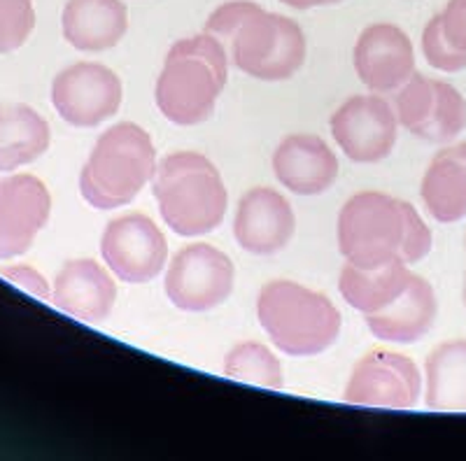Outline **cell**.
I'll return each mask as SVG.
<instances>
[{
	"label": "cell",
	"instance_id": "8992f818",
	"mask_svg": "<svg viewBox=\"0 0 466 461\" xmlns=\"http://www.w3.org/2000/svg\"><path fill=\"white\" fill-rule=\"evenodd\" d=\"M261 329L287 356L322 355L343 326L339 307L324 294L294 280H270L257 296Z\"/></svg>",
	"mask_w": 466,
	"mask_h": 461
},
{
	"label": "cell",
	"instance_id": "6da1fadb",
	"mask_svg": "<svg viewBox=\"0 0 466 461\" xmlns=\"http://www.w3.org/2000/svg\"><path fill=\"white\" fill-rule=\"evenodd\" d=\"M340 255L360 268H378L390 261L418 264L431 252V231L408 201L382 191H360L339 215Z\"/></svg>",
	"mask_w": 466,
	"mask_h": 461
},
{
	"label": "cell",
	"instance_id": "2e32d148",
	"mask_svg": "<svg viewBox=\"0 0 466 461\" xmlns=\"http://www.w3.org/2000/svg\"><path fill=\"white\" fill-rule=\"evenodd\" d=\"M52 301L58 310L85 324H101L116 303V285L94 259H73L54 280Z\"/></svg>",
	"mask_w": 466,
	"mask_h": 461
},
{
	"label": "cell",
	"instance_id": "603a6c76",
	"mask_svg": "<svg viewBox=\"0 0 466 461\" xmlns=\"http://www.w3.org/2000/svg\"><path fill=\"white\" fill-rule=\"evenodd\" d=\"M224 376L264 389H282L280 359L255 340H245L228 350L224 356Z\"/></svg>",
	"mask_w": 466,
	"mask_h": 461
},
{
	"label": "cell",
	"instance_id": "4fadbf2b",
	"mask_svg": "<svg viewBox=\"0 0 466 461\" xmlns=\"http://www.w3.org/2000/svg\"><path fill=\"white\" fill-rule=\"evenodd\" d=\"M352 64L361 85L373 94H390L415 73V49L406 31L394 24H371L357 37Z\"/></svg>",
	"mask_w": 466,
	"mask_h": 461
},
{
	"label": "cell",
	"instance_id": "8fae6325",
	"mask_svg": "<svg viewBox=\"0 0 466 461\" xmlns=\"http://www.w3.org/2000/svg\"><path fill=\"white\" fill-rule=\"evenodd\" d=\"M331 135L355 164H378L392 154L399 119L382 95H350L331 117Z\"/></svg>",
	"mask_w": 466,
	"mask_h": 461
},
{
	"label": "cell",
	"instance_id": "f546056e",
	"mask_svg": "<svg viewBox=\"0 0 466 461\" xmlns=\"http://www.w3.org/2000/svg\"><path fill=\"white\" fill-rule=\"evenodd\" d=\"M464 303H466V285H464Z\"/></svg>",
	"mask_w": 466,
	"mask_h": 461
},
{
	"label": "cell",
	"instance_id": "d4e9b609",
	"mask_svg": "<svg viewBox=\"0 0 466 461\" xmlns=\"http://www.w3.org/2000/svg\"><path fill=\"white\" fill-rule=\"evenodd\" d=\"M35 28L33 0H0V54L24 47Z\"/></svg>",
	"mask_w": 466,
	"mask_h": 461
},
{
	"label": "cell",
	"instance_id": "ba28073f",
	"mask_svg": "<svg viewBox=\"0 0 466 461\" xmlns=\"http://www.w3.org/2000/svg\"><path fill=\"white\" fill-rule=\"evenodd\" d=\"M422 394V376L410 356L392 350H373L355 364L343 398L366 408L410 410Z\"/></svg>",
	"mask_w": 466,
	"mask_h": 461
},
{
	"label": "cell",
	"instance_id": "9a60e30c",
	"mask_svg": "<svg viewBox=\"0 0 466 461\" xmlns=\"http://www.w3.org/2000/svg\"><path fill=\"white\" fill-rule=\"evenodd\" d=\"M278 182L299 196H319L339 180V159L313 133H291L273 152Z\"/></svg>",
	"mask_w": 466,
	"mask_h": 461
},
{
	"label": "cell",
	"instance_id": "277c9868",
	"mask_svg": "<svg viewBox=\"0 0 466 461\" xmlns=\"http://www.w3.org/2000/svg\"><path fill=\"white\" fill-rule=\"evenodd\" d=\"M152 194L173 234L194 238L222 226L228 194L218 165L198 152H173L157 165Z\"/></svg>",
	"mask_w": 466,
	"mask_h": 461
},
{
	"label": "cell",
	"instance_id": "ac0fdd59",
	"mask_svg": "<svg viewBox=\"0 0 466 461\" xmlns=\"http://www.w3.org/2000/svg\"><path fill=\"white\" fill-rule=\"evenodd\" d=\"M66 43L80 52H106L122 43L128 10L122 0H68L61 15Z\"/></svg>",
	"mask_w": 466,
	"mask_h": 461
},
{
	"label": "cell",
	"instance_id": "e0dca14e",
	"mask_svg": "<svg viewBox=\"0 0 466 461\" xmlns=\"http://www.w3.org/2000/svg\"><path fill=\"white\" fill-rule=\"evenodd\" d=\"M439 317V301L434 286L422 276H410L401 296L380 310L366 315V324L376 338L385 343L413 345L430 334Z\"/></svg>",
	"mask_w": 466,
	"mask_h": 461
},
{
	"label": "cell",
	"instance_id": "ffe728a7",
	"mask_svg": "<svg viewBox=\"0 0 466 461\" xmlns=\"http://www.w3.org/2000/svg\"><path fill=\"white\" fill-rule=\"evenodd\" d=\"M52 131L40 112L24 103L0 105V173L33 164L49 149Z\"/></svg>",
	"mask_w": 466,
	"mask_h": 461
},
{
	"label": "cell",
	"instance_id": "484cf974",
	"mask_svg": "<svg viewBox=\"0 0 466 461\" xmlns=\"http://www.w3.org/2000/svg\"><path fill=\"white\" fill-rule=\"evenodd\" d=\"M422 54L431 68L441 73H460L466 68V52L457 49L443 31L441 15H434L422 31Z\"/></svg>",
	"mask_w": 466,
	"mask_h": 461
},
{
	"label": "cell",
	"instance_id": "30bf717a",
	"mask_svg": "<svg viewBox=\"0 0 466 461\" xmlns=\"http://www.w3.org/2000/svg\"><path fill=\"white\" fill-rule=\"evenodd\" d=\"M101 255L122 282L147 285L168 264V240L147 215H122L103 231Z\"/></svg>",
	"mask_w": 466,
	"mask_h": 461
},
{
	"label": "cell",
	"instance_id": "52a82bcc",
	"mask_svg": "<svg viewBox=\"0 0 466 461\" xmlns=\"http://www.w3.org/2000/svg\"><path fill=\"white\" fill-rule=\"evenodd\" d=\"M236 268L228 255L208 243L182 247L166 271V296L185 313H208L228 301Z\"/></svg>",
	"mask_w": 466,
	"mask_h": 461
},
{
	"label": "cell",
	"instance_id": "9c48e42d",
	"mask_svg": "<svg viewBox=\"0 0 466 461\" xmlns=\"http://www.w3.org/2000/svg\"><path fill=\"white\" fill-rule=\"evenodd\" d=\"M124 86L119 75L103 64L80 61L54 77L52 103L64 122L77 128H94L119 112Z\"/></svg>",
	"mask_w": 466,
	"mask_h": 461
},
{
	"label": "cell",
	"instance_id": "d6986e66",
	"mask_svg": "<svg viewBox=\"0 0 466 461\" xmlns=\"http://www.w3.org/2000/svg\"><path fill=\"white\" fill-rule=\"evenodd\" d=\"M420 196L439 224H455L466 217V143L436 154L424 170Z\"/></svg>",
	"mask_w": 466,
	"mask_h": 461
},
{
	"label": "cell",
	"instance_id": "f1b7e54d",
	"mask_svg": "<svg viewBox=\"0 0 466 461\" xmlns=\"http://www.w3.org/2000/svg\"><path fill=\"white\" fill-rule=\"evenodd\" d=\"M287 7H294V10H313V7H324V5H336V3H343V0H280Z\"/></svg>",
	"mask_w": 466,
	"mask_h": 461
},
{
	"label": "cell",
	"instance_id": "5bb4252c",
	"mask_svg": "<svg viewBox=\"0 0 466 461\" xmlns=\"http://www.w3.org/2000/svg\"><path fill=\"white\" fill-rule=\"evenodd\" d=\"M294 228L297 217L289 201L270 186H255L243 194L233 217L236 243L257 256L282 252L289 245Z\"/></svg>",
	"mask_w": 466,
	"mask_h": 461
},
{
	"label": "cell",
	"instance_id": "7c38bea8",
	"mask_svg": "<svg viewBox=\"0 0 466 461\" xmlns=\"http://www.w3.org/2000/svg\"><path fill=\"white\" fill-rule=\"evenodd\" d=\"M52 196L35 175L0 180V261L16 259L31 249L35 236L47 226Z\"/></svg>",
	"mask_w": 466,
	"mask_h": 461
},
{
	"label": "cell",
	"instance_id": "5b68a950",
	"mask_svg": "<svg viewBox=\"0 0 466 461\" xmlns=\"http://www.w3.org/2000/svg\"><path fill=\"white\" fill-rule=\"evenodd\" d=\"M157 149L143 126L119 122L101 133L80 173V194L96 210L124 207L157 173Z\"/></svg>",
	"mask_w": 466,
	"mask_h": 461
},
{
	"label": "cell",
	"instance_id": "44dd1931",
	"mask_svg": "<svg viewBox=\"0 0 466 461\" xmlns=\"http://www.w3.org/2000/svg\"><path fill=\"white\" fill-rule=\"evenodd\" d=\"M410 276L413 273L408 271V264L401 261H390L378 268L345 264L339 277V292L350 307L364 315H373L401 296Z\"/></svg>",
	"mask_w": 466,
	"mask_h": 461
},
{
	"label": "cell",
	"instance_id": "3957f363",
	"mask_svg": "<svg viewBox=\"0 0 466 461\" xmlns=\"http://www.w3.org/2000/svg\"><path fill=\"white\" fill-rule=\"evenodd\" d=\"M227 80L228 54L218 37L203 31L177 40L157 80V107L177 126H197L215 115Z\"/></svg>",
	"mask_w": 466,
	"mask_h": 461
},
{
	"label": "cell",
	"instance_id": "cb8c5ba5",
	"mask_svg": "<svg viewBox=\"0 0 466 461\" xmlns=\"http://www.w3.org/2000/svg\"><path fill=\"white\" fill-rule=\"evenodd\" d=\"M436 98H439V80L424 77L413 73L410 80L399 86L397 94V119L408 133L415 138H422L424 128L431 122L436 110Z\"/></svg>",
	"mask_w": 466,
	"mask_h": 461
},
{
	"label": "cell",
	"instance_id": "7a4b0ae2",
	"mask_svg": "<svg viewBox=\"0 0 466 461\" xmlns=\"http://www.w3.org/2000/svg\"><path fill=\"white\" fill-rule=\"evenodd\" d=\"M206 33L218 37L240 73L261 82H285L306 64V35L289 16L266 12L252 0H231L208 16Z\"/></svg>",
	"mask_w": 466,
	"mask_h": 461
},
{
	"label": "cell",
	"instance_id": "4316f807",
	"mask_svg": "<svg viewBox=\"0 0 466 461\" xmlns=\"http://www.w3.org/2000/svg\"><path fill=\"white\" fill-rule=\"evenodd\" d=\"M0 276L7 277L12 285L26 289V292L33 294V296L43 298V301L52 298V289H49L47 277H45L40 271H35L33 266H26V264L3 266V268H0Z\"/></svg>",
	"mask_w": 466,
	"mask_h": 461
},
{
	"label": "cell",
	"instance_id": "7402d4cb",
	"mask_svg": "<svg viewBox=\"0 0 466 461\" xmlns=\"http://www.w3.org/2000/svg\"><path fill=\"white\" fill-rule=\"evenodd\" d=\"M424 403L436 413H466V340H448L424 364Z\"/></svg>",
	"mask_w": 466,
	"mask_h": 461
},
{
	"label": "cell",
	"instance_id": "83f0119b",
	"mask_svg": "<svg viewBox=\"0 0 466 461\" xmlns=\"http://www.w3.org/2000/svg\"><path fill=\"white\" fill-rule=\"evenodd\" d=\"M441 22L448 40L466 52V0H448L445 10L441 12Z\"/></svg>",
	"mask_w": 466,
	"mask_h": 461
}]
</instances>
